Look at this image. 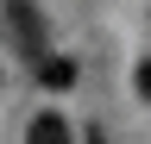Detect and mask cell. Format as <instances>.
<instances>
[{"mask_svg":"<svg viewBox=\"0 0 151 144\" xmlns=\"http://www.w3.org/2000/svg\"><path fill=\"white\" fill-rule=\"evenodd\" d=\"M32 69H38V88H57V94H63V88H76V63L57 57V50H50V57H38Z\"/></svg>","mask_w":151,"mask_h":144,"instance_id":"3957f363","label":"cell"},{"mask_svg":"<svg viewBox=\"0 0 151 144\" xmlns=\"http://www.w3.org/2000/svg\"><path fill=\"white\" fill-rule=\"evenodd\" d=\"M25 144H76V132H69V119L57 113V106H44V113L25 125Z\"/></svg>","mask_w":151,"mask_h":144,"instance_id":"7a4b0ae2","label":"cell"},{"mask_svg":"<svg viewBox=\"0 0 151 144\" xmlns=\"http://www.w3.org/2000/svg\"><path fill=\"white\" fill-rule=\"evenodd\" d=\"M132 88H139V100H151V57H145L139 69H132Z\"/></svg>","mask_w":151,"mask_h":144,"instance_id":"277c9868","label":"cell"},{"mask_svg":"<svg viewBox=\"0 0 151 144\" xmlns=\"http://www.w3.org/2000/svg\"><path fill=\"white\" fill-rule=\"evenodd\" d=\"M6 38L25 50V57L38 63V57H50V31H44V13H38V0H6Z\"/></svg>","mask_w":151,"mask_h":144,"instance_id":"6da1fadb","label":"cell"}]
</instances>
